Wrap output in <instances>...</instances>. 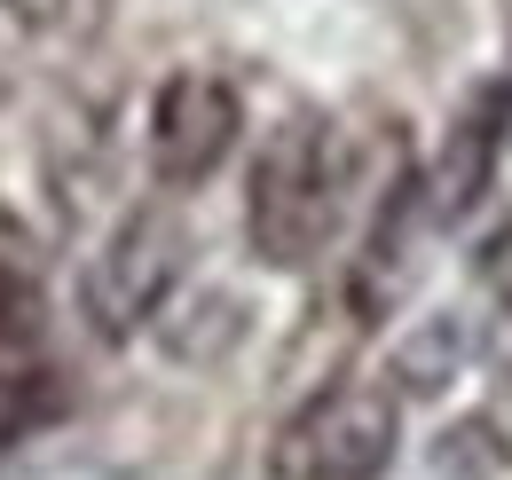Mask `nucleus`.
<instances>
[{
    "label": "nucleus",
    "mask_w": 512,
    "mask_h": 480,
    "mask_svg": "<svg viewBox=\"0 0 512 480\" xmlns=\"http://www.w3.org/2000/svg\"><path fill=\"white\" fill-rule=\"evenodd\" d=\"M347 213V134L323 111H292L284 126H268V142L253 150L245 174V237H253L260 268H316Z\"/></svg>",
    "instance_id": "obj_1"
},
{
    "label": "nucleus",
    "mask_w": 512,
    "mask_h": 480,
    "mask_svg": "<svg viewBox=\"0 0 512 480\" xmlns=\"http://www.w3.org/2000/svg\"><path fill=\"white\" fill-rule=\"evenodd\" d=\"M182 268H190V221L166 197H142L127 221L95 244V260L79 268V315H87V331L111 339V347H127L134 331H150L174 307Z\"/></svg>",
    "instance_id": "obj_2"
},
{
    "label": "nucleus",
    "mask_w": 512,
    "mask_h": 480,
    "mask_svg": "<svg viewBox=\"0 0 512 480\" xmlns=\"http://www.w3.org/2000/svg\"><path fill=\"white\" fill-rule=\"evenodd\" d=\"M394 449H402V394L379 378H339L276 425L268 480H379Z\"/></svg>",
    "instance_id": "obj_3"
},
{
    "label": "nucleus",
    "mask_w": 512,
    "mask_h": 480,
    "mask_svg": "<svg viewBox=\"0 0 512 480\" xmlns=\"http://www.w3.org/2000/svg\"><path fill=\"white\" fill-rule=\"evenodd\" d=\"M237 126H245V95H237L221 71H174V79L150 95V134H142L158 189L213 181L221 158L237 150Z\"/></svg>",
    "instance_id": "obj_4"
},
{
    "label": "nucleus",
    "mask_w": 512,
    "mask_h": 480,
    "mask_svg": "<svg viewBox=\"0 0 512 480\" xmlns=\"http://www.w3.org/2000/svg\"><path fill=\"white\" fill-rule=\"evenodd\" d=\"M505 119H512V87H473L465 111L449 119L442 158H434V174H426V213H434L442 229H457V221L489 197L497 158H505Z\"/></svg>",
    "instance_id": "obj_5"
},
{
    "label": "nucleus",
    "mask_w": 512,
    "mask_h": 480,
    "mask_svg": "<svg viewBox=\"0 0 512 480\" xmlns=\"http://www.w3.org/2000/svg\"><path fill=\"white\" fill-rule=\"evenodd\" d=\"M71 410V386L56 362H0V457Z\"/></svg>",
    "instance_id": "obj_6"
},
{
    "label": "nucleus",
    "mask_w": 512,
    "mask_h": 480,
    "mask_svg": "<svg viewBox=\"0 0 512 480\" xmlns=\"http://www.w3.org/2000/svg\"><path fill=\"white\" fill-rule=\"evenodd\" d=\"M505 465H512V449L489 418L449 425L442 441L426 449V480H505Z\"/></svg>",
    "instance_id": "obj_7"
},
{
    "label": "nucleus",
    "mask_w": 512,
    "mask_h": 480,
    "mask_svg": "<svg viewBox=\"0 0 512 480\" xmlns=\"http://www.w3.org/2000/svg\"><path fill=\"white\" fill-rule=\"evenodd\" d=\"M449 355H457V331H449V323H434V347L418 339V347L402 355V378H410V394H434V386H449Z\"/></svg>",
    "instance_id": "obj_8"
}]
</instances>
